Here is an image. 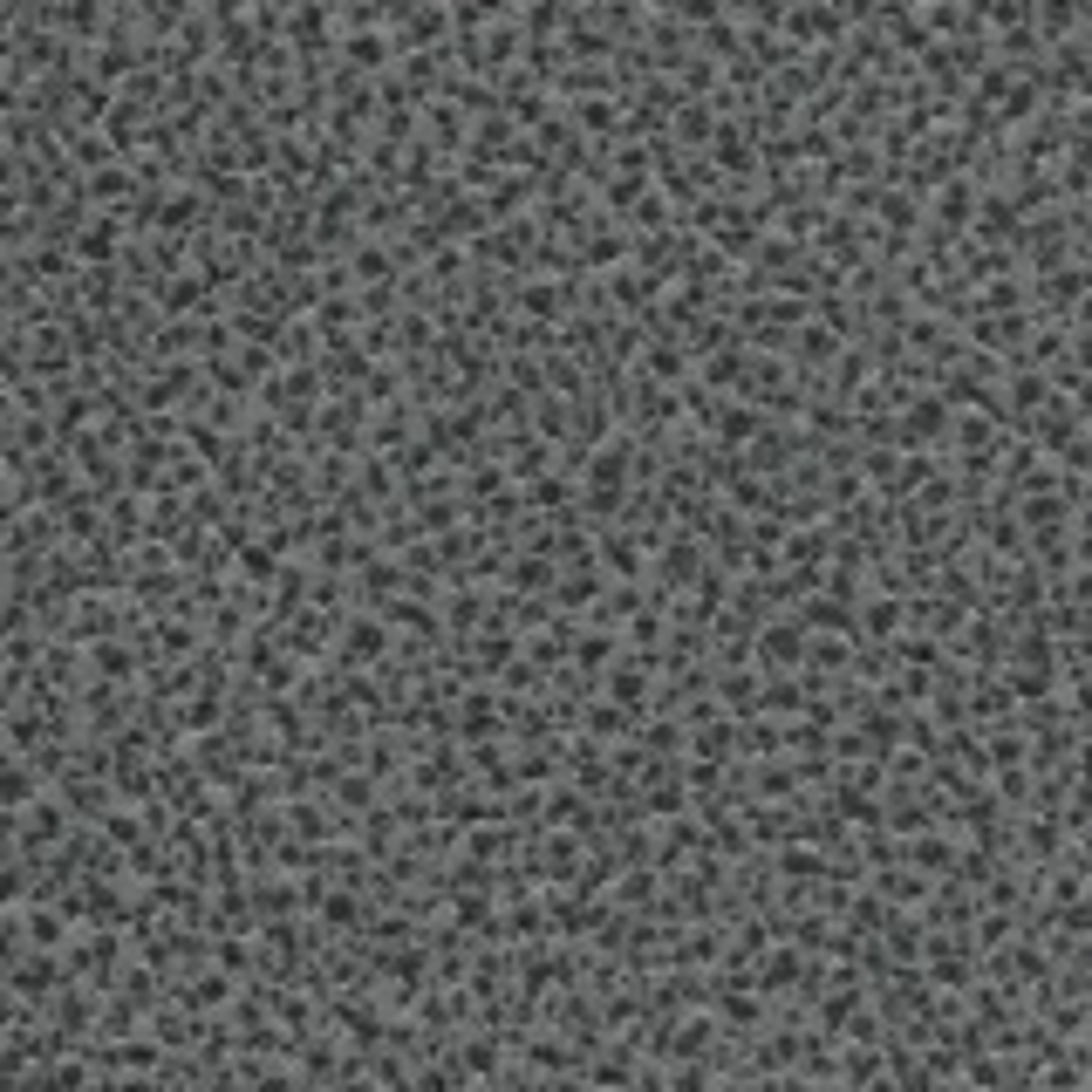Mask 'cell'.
I'll use <instances>...</instances> for the list:
<instances>
[{"instance_id": "1", "label": "cell", "mask_w": 1092, "mask_h": 1092, "mask_svg": "<svg viewBox=\"0 0 1092 1092\" xmlns=\"http://www.w3.org/2000/svg\"><path fill=\"white\" fill-rule=\"evenodd\" d=\"M765 649H772V663H793L799 635H793V628H772V635H765Z\"/></svg>"}, {"instance_id": "2", "label": "cell", "mask_w": 1092, "mask_h": 1092, "mask_svg": "<svg viewBox=\"0 0 1092 1092\" xmlns=\"http://www.w3.org/2000/svg\"><path fill=\"white\" fill-rule=\"evenodd\" d=\"M751 430H758V417H751V410H731V417H724V438H731V444L751 438Z\"/></svg>"}, {"instance_id": "3", "label": "cell", "mask_w": 1092, "mask_h": 1092, "mask_svg": "<svg viewBox=\"0 0 1092 1092\" xmlns=\"http://www.w3.org/2000/svg\"><path fill=\"white\" fill-rule=\"evenodd\" d=\"M868 622H874V635H887V628L901 622V608H895V601H881V608H868Z\"/></svg>"}]
</instances>
